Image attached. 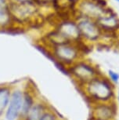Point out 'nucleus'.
<instances>
[{"instance_id": "obj_6", "label": "nucleus", "mask_w": 119, "mask_h": 120, "mask_svg": "<svg viewBox=\"0 0 119 120\" xmlns=\"http://www.w3.org/2000/svg\"><path fill=\"white\" fill-rule=\"evenodd\" d=\"M118 115L116 101L91 105V120H115Z\"/></svg>"}, {"instance_id": "obj_17", "label": "nucleus", "mask_w": 119, "mask_h": 120, "mask_svg": "<svg viewBox=\"0 0 119 120\" xmlns=\"http://www.w3.org/2000/svg\"><path fill=\"white\" fill-rule=\"evenodd\" d=\"M41 120H58V117L53 111L47 110L42 117Z\"/></svg>"}, {"instance_id": "obj_24", "label": "nucleus", "mask_w": 119, "mask_h": 120, "mask_svg": "<svg viewBox=\"0 0 119 120\" xmlns=\"http://www.w3.org/2000/svg\"><path fill=\"white\" fill-rule=\"evenodd\" d=\"M114 1H116L117 3H119V0H114Z\"/></svg>"}, {"instance_id": "obj_2", "label": "nucleus", "mask_w": 119, "mask_h": 120, "mask_svg": "<svg viewBox=\"0 0 119 120\" xmlns=\"http://www.w3.org/2000/svg\"><path fill=\"white\" fill-rule=\"evenodd\" d=\"M67 71L80 87L104 74L97 65L84 58L67 68Z\"/></svg>"}, {"instance_id": "obj_4", "label": "nucleus", "mask_w": 119, "mask_h": 120, "mask_svg": "<svg viewBox=\"0 0 119 120\" xmlns=\"http://www.w3.org/2000/svg\"><path fill=\"white\" fill-rule=\"evenodd\" d=\"M9 9L12 14L14 24L24 25L32 24L39 15V7L33 1L25 3H10Z\"/></svg>"}, {"instance_id": "obj_12", "label": "nucleus", "mask_w": 119, "mask_h": 120, "mask_svg": "<svg viewBox=\"0 0 119 120\" xmlns=\"http://www.w3.org/2000/svg\"><path fill=\"white\" fill-rule=\"evenodd\" d=\"M46 111V106L44 104L41 102L35 103L25 116V119L26 120H41Z\"/></svg>"}, {"instance_id": "obj_15", "label": "nucleus", "mask_w": 119, "mask_h": 120, "mask_svg": "<svg viewBox=\"0 0 119 120\" xmlns=\"http://www.w3.org/2000/svg\"><path fill=\"white\" fill-rule=\"evenodd\" d=\"M35 104L33 96L30 93H24L23 97V104H22V109H21V115L25 118L27 114L29 112L31 108Z\"/></svg>"}, {"instance_id": "obj_10", "label": "nucleus", "mask_w": 119, "mask_h": 120, "mask_svg": "<svg viewBox=\"0 0 119 120\" xmlns=\"http://www.w3.org/2000/svg\"><path fill=\"white\" fill-rule=\"evenodd\" d=\"M96 22L100 28L103 33H119V17L116 12L111 14L101 16L97 20H96Z\"/></svg>"}, {"instance_id": "obj_13", "label": "nucleus", "mask_w": 119, "mask_h": 120, "mask_svg": "<svg viewBox=\"0 0 119 120\" xmlns=\"http://www.w3.org/2000/svg\"><path fill=\"white\" fill-rule=\"evenodd\" d=\"M14 24L12 14L8 7H0V30L10 28Z\"/></svg>"}, {"instance_id": "obj_11", "label": "nucleus", "mask_w": 119, "mask_h": 120, "mask_svg": "<svg viewBox=\"0 0 119 120\" xmlns=\"http://www.w3.org/2000/svg\"><path fill=\"white\" fill-rule=\"evenodd\" d=\"M45 42H46L48 48L59 46V45L62 44L71 43V42H69L67 41L66 38L64 37V35L60 31H58L56 28L46 34V36H45Z\"/></svg>"}, {"instance_id": "obj_7", "label": "nucleus", "mask_w": 119, "mask_h": 120, "mask_svg": "<svg viewBox=\"0 0 119 120\" xmlns=\"http://www.w3.org/2000/svg\"><path fill=\"white\" fill-rule=\"evenodd\" d=\"M55 28L64 35L69 42L77 43L82 41L77 21L74 18L58 21Z\"/></svg>"}, {"instance_id": "obj_18", "label": "nucleus", "mask_w": 119, "mask_h": 120, "mask_svg": "<svg viewBox=\"0 0 119 120\" xmlns=\"http://www.w3.org/2000/svg\"><path fill=\"white\" fill-rule=\"evenodd\" d=\"M96 3L100 7L103 8V9H105V8H107V6H109L107 0H96Z\"/></svg>"}, {"instance_id": "obj_20", "label": "nucleus", "mask_w": 119, "mask_h": 120, "mask_svg": "<svg viewBox=\"0 0 119 120\" xmlns=\"http://www.w3.org/2000/svg\"><path fill=\"white\" fill-rule=\"evenodd\" d=\"M31 1H32V0H10V3H25Z\"/></svg>"}, {"instance_id": "obj_23", "label": "nucleus", "mask_w": 119, "mask_h": 120, "mask_svg": "<svg viewBox=\"0 0 119 120\" xmlns=\"http://www.w3.org/2000/svg\"><path fill=\"white\" fill-rule=\"evenodd\" d=\"M89 1H92V2H94V3H96V0H89Z\"/></svg>"}, {"instance_id": "obj_22", "label": "nucleus", "mask_w": 119, "mask_h": 120, "mask_svg": "<svg viewBox=\"0 0 119 120\" xmlns=\"http://www.w3.org/2000/svg\"><path fill=\"white\" fill-rule=\"evenodd\" d=\"M75 1L76 2V3H79V2L81 1V0H75Z\"/></svg>"}, {"instance_id": "obj_3", "label": "nucleus", "mask_w": 119, "mask_h": 120, "mask_svg": "<svg viewBox=\"0 0 119 120\" xmlns=\"http://www.w3.org/2000/svg\"><path fill=\"white\" fill-rule=\"evenodd\" d=\"M49 53L58 63L69 68L81 59L84 55L76 43H66L49 48Z\"/></svg>"}, {"instance_id": "obj_9", "label": "nucleus", "mask_w": 119, "mask_h": 120, "mask_svg": "<svg viewBox=\"0 0 119 120\" xmlns=\"http://www.w3.org/2000/svg\"><path fill=\"white\" fill-rule=\"evenodd\" d=\"M24 94L21 90H14L11 94L9 105L5 112L6 120H16L21 114Z\"/></svg>"}, {"instance_id": "obj_5", "label": "nucleus", "mask_w": 119, "mask_h": 120, "mask_svg": "<svg viewBox=\"0 0 119 120\" xmlns=\"http://www.w3.org/2000/svg\"><path fill=\"white\" fill-rule=\"evenodd\" d=\"M75 20L77 21L81 38L85 42L93 45L100 42L103 31L96 21L86 17H77Z\"/></svg>"}, {"instance_id": "obj_16", "label": "nucleus", "mask_w": 119, "mask_h": 120, "mask_svg": "<svg viewBox=\"0 0 119 120\" xmlns=\"http://www.w3.org/2000/svg\"><path fill=\"white\" fill-rule=\"evenodd\" d=\"M107 77L114 85H118L119 83V73L112 69H109L107 71Z\"/></svg>"}, {"instance_id": "obj_19", "label": "nucleus", "mask_w": 119, "mask_h": 120, "mask_svg": "<svg viewBox=\"0 0 119 120\" xmlns=\"http://www.w3.org/2000/svg\"><path fill=\"white\" fill-rule=\"evenodd\" d=\"M10 3V0H0V7H8Z\"/></svg>"}, {"instance_id": "obj_21", "label": "nucleus", "mask_w": 119, "mask_h": 120, "mask_svg": "<svg viewBox=\"0 0 119 120\" xmlns=\"http://www.w3.org/2000/svg\"><path fill=\"white\" fill-rule=\"evenodd\" d=\"M116 98H117V102H118V105H119V90L117 92V94H116Z\"/></svg>"}, {"instance_id": "obj_14", "label": "nucleus", "mask_w": 119, "mask_h": 120, "mask_svg": "<svg viewBox=\"0 0 119 120\" xmlns=\"http://www.w3.org/2000/svg\"><path fill=\"white\" fill-rule=\"evenodd\" d=\"M11 97L10 89L6 86L0 87V115L6 112Z\"/></svg>"}, {"instance_id": "obj_8", "label": "nucleus", "mask_w": 119, "mask_h": 120, "mask_svg": "<svg viewBox=\"0 0 119 120\" xmlns=\"http://www.w3.org/2000/svg\"><path fill=\"white\" fill-rule=\"evenodd\" d=\"M103 15H104V9L100 7L96 3L89 0H81L76 7L74 19L86 17L96 21Z\"/></svg>"}, {"instance_id": "obj_1", "label": "nucleus", "mask_w": 119, "mask_h": 120, "mask_svg": "<svg viewBox=\"0 0 119 120\" xmlns=\"http://www.w3.org/2000/svg\"><path fill=\"white\" fill-rule=\"evenodd\" d=\"M81 89L91 105L116 101V86L104 74L93 79Z\"/></svg>"}]
</instances>
